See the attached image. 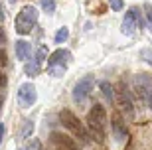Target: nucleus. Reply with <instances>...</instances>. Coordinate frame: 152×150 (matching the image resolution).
<instances>
[{"label":"nucleus","mask_w":152,"mask_h":150,"mask_svg":"<svg viewBox=\"0 0 152 150\" xmlns=\"http://www.w3.org/2000/svg\"><path fill=\"white\" fill-rule=\"evenodd\" d=\"M87 128H89V134L93 140H97V142L105 140V134H107V111H105L103 105L95 103L91 107L89 115H87Z\"/></svg>","instance_id":"nucleus-1"},{"label":"nucleus","mask_w":152,"mask_h":150,"mask_svg":"<svg viewBox=\"0 0 152 150\" xmlns=\"http://www.w3.org/2000/svg\"><path fill=\"white\" fill-rule=\"evenodd\" d=\"M59 121L63 122V127L67 128V130H71V132L77 136L81 142H89V130L83 127V122L79 121L77 117H75L71 111H67V109H63L61 113H59Z\"/></svg>","instance_id":"nucleus-2"},{"label":"nucleus","mask_w":152,"mask_h":150,"mask_svg":"<svg viewBox=\"0 0 152 150\" xmlns=\"http://www.w3.org/2000/svg\"><path fill=\"white\" fill-rule=\"evenodd\" d=\"M36 22H38V10L34 6H24L16 16V32L22 36H28V34H32Z\"/></svg>","instance_id":"nucleus-3"},{"label":"nucleus","mask_w":152,"mask_h":150,"mask_svg":"<svg viewBox=\"0 0 152 150\" xmlns=\"http://www.w3.org/2000/svg\"><path fill=\"white\" fill-rule=\"evenodd\" d=\"M93 85H95V79H93V75H85V77H81L75 83L73 87V101L75 103H83L87 97H89V93L93 91Z\"/></svg>","instance_id":"nucleus-4"},{"label":"nucleus","mask_w":152,"mask_h":150,"mask_svg":"<svg viewBox=\"0 0 152 150\" xmlns=\"http://www.w3.org/2000/svg\"><path fill=\"white\" fill-rule=\"evenodd\" d=\"M140 26H144V20H142L138 8H130L126 12V16L123 18V34L132 36L136 32V28H140Z\"/></svg>","instance_id":"nucleus-5"},{"label":"nucleus","mask_w":152,"mask_h":150,"mask_svg":"<svg viewBox=\"0 0 152 150\" xmlns=\"http://www.w3.org/2000/svg\"><path fill=\"white\" fill-rule=\"evenodd\" d=\"M132 83H134V91L138 93V97L148 101V95H150V91H152V77L150 75H146V73L134 75Z\"/></svg>","instance_id":"nucleus-6"},{"label":"nucleus","mask_w":152,"mask_h":150,"mask_svg":"<svg viewBox=\"0 0 152 150\" xmlns=\"http://www.w3.org/2000/svg\"><path fill=\"white\" fill-rule=\"evenodd\" d=\"M36 87L32 83H24V85H20V89H18V101H20V105L22 107H32L36 103Z\"/></svg>","instance_id":"nucleus-7"},{"label":"nucleus","mask_w":152,"mask_h":150,"mask_svg":"<svg viewBox=\"0 0 152 150\" xmlns=\"http://www.w3.org/2000/svg\"><path fill=\"white\" fill-rule=\"evenodd\" d=\"M115 99H117L118 107H121V111H123L124 115H129V117H132V115H134V109H132V101H130L129 93L124 91V85H123V83L118 85V91L115 93Z\"/></svg>","instance_id":"nucleus-8"},{"label":"nucleus","mask_w":152,"mask_h":150,"mask_svg":"<svg viewBox=\"0 0 152 150\" xmlns=\"http://www.w3.org/2000/svg\"><path fill=\"white\" fill-rule=\"evenodd\" d=\"M71 59V53L67 50H56L48 59V65H65Z\"/></svg>","instance_id":"nucleus-9"},{"label":"nucleus","mask_w":152,"mask_h":150,"mask_svg":"<svg viewBox=\"0 0 152 150\" xmlns=\"http://www.w3.org/2000/svg\"><path fill=\"white\" fill-rule=\"evenodd\" d=\"M113 134H115V138L118 140V142H129V132H126V127L123 124V121L118 117H115L113 121Z\"/></svg>","instance_id":"nucleus-10"},{"label":"nucleus","mask_w":152,"mask_h":150,"mask_svg":"<svg viewBox=\"0 0 152 150\" xmlns=\"http://www.w3.org/2000/svg\"><path fill=\"white\" fill-rule=\"evenodd\" d=\"M30 56H32V45L26 42V40H20V42H16V57L18 59H30Z\"/></svg>","instance_id":"nucleus-11"},{"label":"nucleus","mask_w":152,"mask_h":150,"mask_svg":"<svg viewBox=\"0 0 152 150\" xmlns=\"http://www.w3.org/2000/svg\"><path fill=\"white\" fill-rule=\"evenodd\" d=\"M51 138L56 140L57 144H61V146H65V148H69V150H75V148H77V146H75L73 142H71V140H69V136H65V134L53 132V134H51Z\"/></svg>","instance_id":"nucleus-12"},{"label":"nucleus","mask_w":152,"mask_h":150,"mask_svg":"<svg viewBox=\"0 0 152 150\" xmlns=\"http://www.w3.org/2000/svg\"><path fill=\"white\" fill-rule=\"evenodd\" d=\"M42 63H38V61H32V63H26L24 65V73L28 75V77H36V75H39V71H42Z\"/></svg>","instance_id":"nucleus-13"},{"label":"nucleus","mask_w":152,"mask_h":150,"mask_svg":"<svg viewBox=\"0 0 152 150\" xmlns=\"http://www.w3.org/2000/svg\"><path fill=\"white\" fill-rule=\"evenodd\" d=\"M101 91H103V95H105L109 101L115 99V91H113V87H111V83H107V81H101Z\"/></svg>","instance_id":"nucleus-14"},{"label":"nucleus","mask_w":152,"mask_h":150,"mask_svg":"<svg viewBox=\"0 0 152 150\" xmlns=\"http://www.w3.org/2000/svg\"><path fill=\"white\" fill-rule=\"evenodd\" d=\"M67 38H69V30L63 26V28H59L57 34H56V44H63V42H67Z\"/></svg>","instance_id":"nucleus-15"},{"label":"nucleus","mask_w":152,"mask_h":150,"mask_svg":"<svg viewBox=\"0 0 152 150\" xmlns=\"http://www.w3.org/2000/svg\"><path fill=\"white\" fill-rule=\"evenodd\" d=\"M48 69H50V73L53 77H61L65 73V65H48Z\"/></svg>","instance_id":"nucleus-16"},{"label":"nucleus","mask_w":152,"mask_h":150,"mask_svg":"<svg viewBox=\"0 0 152 150\" xmlns=\"http://www.w3.org/2000/svg\"><path fill=\"white\" fill-rule=\"evenodd\" d=\"M42 8L48 14H53L56 12V0H42Z\"/></svg>","instance_id":"nucleus-17"},{"label":"nucleus","mask_w":152,"mask_h":150,"mask_svg":"<svg viewBox=\"0 0 152 150\" xmlns=\"http://www.w3.org/2000/svg\"><path fill=\"white\" fill-rule=\"evenodd\" d=\"M45 56H48V48H45V45H39L38 51H36V61H38V63H42V61L45 59Z\"/></svg>","instance_id":"nucleus-18"},{"label":"nucleus","mask_w":152,"mask_h":150,"mask_svg":"<svg viewBox=\"0 0 152 150\" xmlns=\"http://www.w3.org/2000/svg\"><path fill=\"white\" fill-rule=\"evenodd\" d=\"M140 57H142V59H144V61L148 63V65L152 67V50H148V48H144V50L140 51Z\"/></svg>","instance_id":"nucleus-19"},{"label":"nucleus","mask_w":152,"mask_h":150,"mask_svg":"<svg viewBox=\"0 0 152 150\" xmlns=\"http://www.w3.org/2000/svg\"><path fill=\"white\" fill-rule=\"evenodd\" d=\"M144 14H146L148 26H150V30H152V4H150V2H146V4H144Z\"/></svg>","instance_id":"nucleus-20"},{"label":"nucleus","mask_w":152,"mask_h":150,"mask_svg":"<svg viewBox=\"0 0 152 150\" xmlns=\"http://www.w3.org/2000/svg\"><path fill=\"white\" fill-rule=\"evenodd\" d=\"M34 130V122L32 121H26V124H24V130H22V138H26L30 132Z\"/></svg>","instance_id":"nucleus-21"},{"label":"nucleus","mask_w":152,"mask_h":150,"mask_svg":"<svg viewBox=\"0 0 152 150\" xmlns=\"http://www.w3.org/2000/svg\"><path fill=\"white\" fill-rule=\"evenodd\" d=\"M123 8H124V2H123V0H111V10L121 12Z\"/></svg>","instance_id":"nucleus-22"},{"label":"nucleus","mask_w":152,"mask_h":150,"mask_svg":"<svg viewBox=\"0 0 152 150\" xmlns=\"http://www.w3.org/2000/svg\"><path fill=\"white\" fill-rule=\"evenodd\" d=\"M26 150H42V144H39V140H32V144H30Z\"/></svg>","instance_id":"nucleus-23"},{"label":"nucleus","mask_w":152,"mask_h":150,"mask_svg":"<svg viewBox=\"0 0 152 150\" xmlns=\"http://www.w3.org/2000/svg\"><path fill=\"white\" fill-rule=\"evenodd\" d=\"M6 67V51L0 50V69H4Z\"/></svg>","instance_id":"nucleus-24"},{"label":"nucleus","mask_w":152,"mask_h":150,"mask_svg":"<svg viewBox=\"0 0 152 150\" xmlns=\"http://www.w3.org/2000/svg\"><path fill=\"white\" fill-rule=\"evenodd\" d=\"M0 87H6V75H4V69H0Z\"/></svg>","instance_id":"nucleus-25"},{"label":"nucleus","mask_w":152,"mask_h":150,"mask_svg":"<svg viewBox=\"0 0 152 150\" xmlns=\"http://www.w3.org/2000/svg\"><path fill=\"white\" fill-rule=\"evenodd\" d=\"M4 42H6V34H4V30L0 28V45L4 44Z\"/></svg>","instance_id":"nucleus-26"},{"label":"nucleus","mask_w":152,"mask_h":150,"mask_svg":"<svg viewBox=\"0 0 152 150\" xmlns=\"http://www.w3.org/2000/svg\"><path fill=\"white\" fill-rule=\"evenodd\" d=\"M2 138H4V124L0 122V142H2Z\"/></svg>","instance_id":"nucleus-27"},{"label":"nucleus","mask_w":152,"mask_h":150,"mask_svg":"<svg viewBox=\"0 0 152 150\" xmlns=\"http://www.w3.org/2000/svg\"><path fill=\"white\" fill-rule=\"evenodd\" d=\"M148 105H150V109H152V91H150V95H148Z\"/></svg>","instance_id":"nucleus-28"},{"label":"nucleus","mask_w":152,"mask_h":150,"mask_svg":"<svg viewBox=\"0 0 152 150\" xmlns=\"http://www.w3.org/2000/svg\"><path fill=\"white\" fill-rule=\"evenodd\" d=\"M0 111H2V97H0Z\"/></svg>","instance_id":"nucleus-29"},{"label":"nucleus","mask_w":152,"mask_h":150,"mask_svg":"<svg viewBox=\"0 0 152 150\" xmlns=\"http://www.w3.org/2000/svg\"><path fill=\"white\" fill-rule=\"evenodd\" d=\"M10 2H16V0H10Z\"/></svg>","instance_id":"nucleus-30"}]
</instances>
